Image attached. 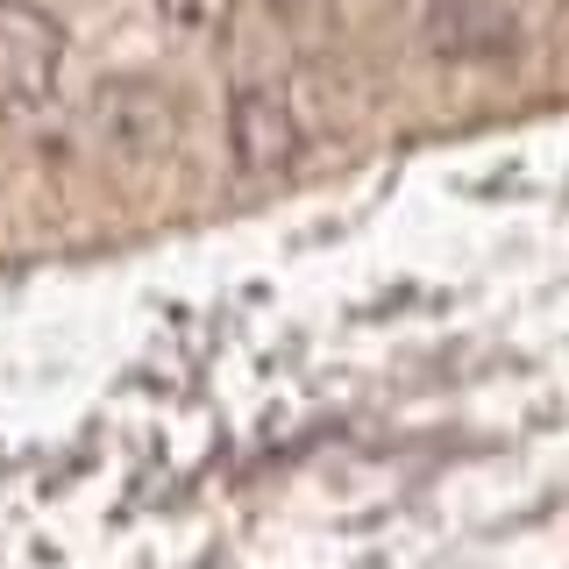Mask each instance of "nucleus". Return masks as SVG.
Masks as SVG:
<instances>
[{
  "label": "nucleus",
  "mask_w": 569,
  "mask_h": 569,
  "mask_svg": "<svg viewBox=\"0 0 569 569\" xmlns=\"http://www.w3.org/2000/svg\"><path fill=\"white\" fill-rule=\"evenodd\" d=\"M93 142L114 164H157L178 142V100L157 79L114 71V79L93 86Z\"/></svg>",
  "instance_id": "nucleus-3"
},
{
  "label": "nucleus",
  "mask_w": 569,
  "mask_h": 569,
  "mask_svg": "<svg viewBox=\"0 0 569 569\" xmlns=\"http://www.w3.org/2000/svg\"><path fill=\"white\" fill-rule=\"evenodd\" d=\"M263 8H271L278 22H328L342 0H263Z\"/></svg>",
  "instance_id": "nucleus-6"
},
{
  "label": "nucleus",
  "mask_w": 569,
  "mask_h": 569,
  "mask_svg": "<svg viewBox=\"0 0 569 569\" xmlns=\"http://www.w3.org/2000/svg\"><path fill=\"white\" fill-rule=\"evenodd\" d=\"M150 8L164 14L171 29H186V36H213V29H228L236 0H150Z\"/></svg>",
  "instance_id": "nucleus-5"
},
{
  "label": "nucleus",
  "mask_w": 569,
  "mask_h": 569,
  "mask_svg": "<svg viewBox=\"0 0 569 569\" xmlns=\"http://www.w3.org/2000/svg\"><path fill=\"white\" fill-rule=\"evenodd\" d=\"M221 129H228V164L242 178H284L307 157V114L284 86H236Z\"/></svg>",
  "instance_id": "nucleus-4"
},
{
  "label": "nucleus",
  "mask_w": 569,
  "mask_h": 569,
  "mask_svg": "<svg viewBox=\"0 0 569 569\" xmlns=\"http://www.w3.org/2000/svg\"><path fill=\"white\" fill-rule=\"evenodd\" d=\"M64 22L43 14L36 0H0V121H22L58 100L64 79Z\"/></svg>",
  "instance_id": "nucleus-1"
},
{
  "label": "nucleus",
  "mask_w": 569,
  "mask_h": 569,
  "mask_svg": "<svg viewBox=\"0 0 569 569\" xmlns=\"http://www.w3.org/2000/svg\"><path fill=\"white\" fill-rule=\"evenodd\" d=\"M420 43L456 71H506L527 58V22L506 0H427Z\"/></svg>",
  "instance_id": "nucleus-2"
}]
</instances>
